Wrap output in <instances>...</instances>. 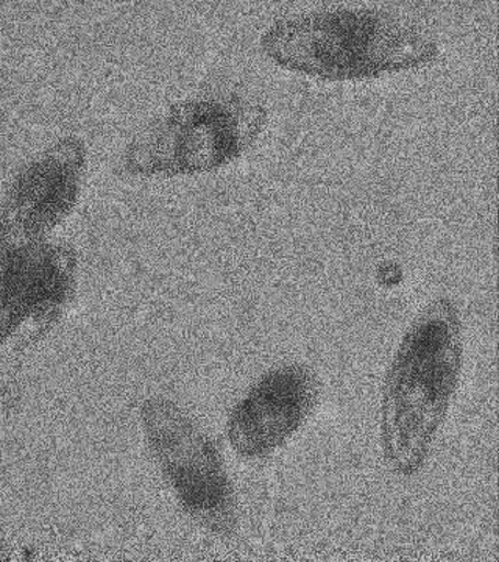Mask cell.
Here are the masks:
<instances>
[{
	"instance_id": "obj_1",
	"label": "cell",
	"mask_w": 499,
	"mask_h": 562,
	"mask_svg": "<svg viewBox=\"0 0 499 562\" xmlns=\"http://www.w3.org/2000/svg\"><path fill=\"white\" fill-rule=\"evenodd\" d=\"M462 353L460 312L439 297L410 325L384 386L381 441L398 475H413L427 461L460 382Z\"/></svg>"
},
{
	"instance_id": "obj_2",
	"label": "cell",
	"mask_w": 499,
	"mask_h": 562,
	"mask_svg": "<svg viewBox=\"0 0 499 562\" xmlns=\"http://www.w3.org/2000/svg\"><path fill=\"white\" fill-rule=\"evenodd\" d=\"M262 50L283 68L324 80L376 79L439 58L435 41L383 10L342 9L273 24Z\"/></svg>"
},
{
	"instance_id": "obj_3",
	"label": "cell",
	"mask_w": 499,
	"mask_h": 562,
	"mask_svg": "<svg viewBox=\"0 0 499 562\" xmlns=\"http://www.w3.org/2000/svg\"><path fill=\"white\" fill-rule=\"evenodd\" d=\"M268 111L238 94H213L170 106L136 135L124 155L135 176H192L228 165L253 146Z\"/></svg>"
},
{
	"instance_id": "obj_4",
	"label": "cell",
	"mask_w": 499,
	"mask_h": 562,
	"mask_svg": "<svg viewBox=\"0 0 499 562\" xmlns=\"http://www.w3.org/2000/svg\"><path fill=\"white\" fill-rule=\"evenodd\" d=\"M143 424L158 464L183 508L211 531L235 528V497L219 450L175 403L150 398Z\"/></svg>"
},
{
	"instance_id": "obj_5",
	"label": "cell",
	"mask_w": 499,
	"mask_h": 562,
	"mask_svg": "<svg viewBox=\"0 0 499 562\" xmlns=\"http://www.w3.org/2000/svg\"><path fill=\"white\" fill-rule=\"evenodd\" d=\"M87 165L83 140L66 138L14 181L0 217V249L43 241L72 211Z\"/></svg>"
},
{
	"instance_id": "obj_6",
	"label": "cell",
	"mask_w": 499,
	"mask_h": 562,
	"mask_svg": "<svg viewBox=\"0 0 499 562\" xmlns=\"http://www.w3.org/2000/svg\"><path fill=\"white\" fill-rule=\"evenodd\" d=\"M317 398L319 383L305 366L273 369L231 413L233 449L247 458L268 457L308 419Z\"/></svg>"
},
{
	"instance_id": "obj_7",
	"label": "cell",
	"mask_w": 499,
	"mask_h": 562,
	"mask_svg": "<svg viewBox=\"0 0 499 562\" xmlns=\"http://www.w3.org/2000/svg\"><path fill=\"white\" fill-rule=\"evenodd\" d=\"M76 255L66 246L0 249V344L29 319H47L68 301Z\"/></svg>"
}]
</instances>
